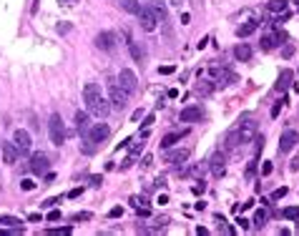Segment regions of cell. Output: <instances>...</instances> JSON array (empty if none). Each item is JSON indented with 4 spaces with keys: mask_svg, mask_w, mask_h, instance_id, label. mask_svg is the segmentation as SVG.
I'll list each match as a JSON object with an SVG mask.
<instances>
[{
    "mask_svg": "<svg viewBox=\"0 0 299 236\" xmlns=\"http://www.w3.org/2000/svg\"><path fill=\"white\" fill-rule=\"evenodd\" d=\"M171 5H181V0H174V3H171Z\"/></svg>",
    "mask_w": 299,
    "mask_h": 236,
    "instance_id": "cell-50",
    "label": "cell"
},
{
    "mask_svg": "<svg viewBox=\"0 0 299 236\" xmlns=\"http://www.w3.org/2000/svg\"><path fill=\"white\" fill-rule=\"evenodd\" d=\"M0 224H5V226H10V229H23L20 219H15V216H0Z\"/></svg>",
    "mask_w": 299,
    "mask_h": 236,
    "instance_id": "cell-26",
    "label": "cell"
},
{
    "mask_svg": "<svg viewBox=\"0 0 299 236\" xmlns=\"http://www.w3.org/2000/svg\"><path fill=\"white\" fill-rule=\"evenodd\" d=\"M48 133H51V141L55 146H60L63 141H66V126H63L60 113H53L51 116V121H48Z\"/></svg>",
    "mask_w": 299,
    "mask_h": 236,
    "instance_id": "cell-2",
    "label": "cell"
},
{
    "mask_svg": "<svg viewBox=\"0 0 299 236\" xmlns=\"http://www.w3.org/2000/svg\"><path fill=\"white\" fill-rule=\"evenodd\" d=\"M237 131H239V138H242V143H249V141H254V138H256V121H251V118L242 121V126L237 128Z\"/></svg>",
    "mask_w": 299,
    "mask_h": 236,
    "instance_id": "cell-9",
    "label": "cell"
},
{
    "mask_svg": "<svg viewBox=\"0 0 299 236\" xmlns=\"http://www.w3.org/2000/svg\"><path fill=\"white\" fill-rule=\"evenodd\" d=\"M13 143H15V148L20 151V156H23V154H30L33 141H30V133H28V131H23V128H18V131L13 133Z\"/></svg>",
    "mask_w": 299,
    "mask_h": 236,
    "instance_id": "cell-4",
    "label": "cell"
},
{
    "mask_svg": "<svg viewBox=\"0 0 299 236\" xmlns=\"http://www.w3.org/2000/svg\"><path fill=\"white\" fill-rule=\"evenodd\" d=\"M138 23H141V28L146 30V33H154L156 30V23H159V20H156V15H154V10L151 8H138Z\"/></svg>",
    "mask_w": 299,
    "mask_h": 236,
    "instance_id": "cell-3",
    "label": "cell"
},
{
    "mask_svg": "<svg viewBox=\"0 0 299 236\" xmlns=\"http://www.w3.org/2000/svg\"><path fill=\"white\" fill-rule=\"evenodd\" d=\"M143 146H146L143 141H138V143H134V146H131V156H138V154L143 151Z\"/></svg>",
    "mask_w": 299,
    "mask_h": 236,
    "instance_id": "cell-35",
    "label": "cell"
},
{
    "mask_svg": "<svg viewBox=\"0 0 299 236\" xmlns=\"http://www.w3.org/2000/svg\"><path fill=\"white\" fill-rule=\"evenodd\" d=\"M242 138H239V131H229L226 133V141H224V148L226 151H234V148H239Z\"/></svg>",
    "mask_w": 299,
    "mask_h": 236,
    "instance_id": "cell-18",
    "label": "cell"
},
{
    "mask_svg": "<svg viewBox=\"0 0 299 236\" xmlns=\"http://www.w3.org/2000/svg\"><path fill=\"white\" fill-rule=\"evenodd\" d=\"M256 28H259V23H256V20H246L244 26L237 28V35H239V38H246V35H251Z\"/></svg>",
    "mask_w": 299,
    "mask_h": 236,
    "instance_id": "cell-19",
    "label": "cell"
},
{
    "mask_svg": "<svg viewBox=\"0 0 299 236\" xmlns=\"http://www.w3.org/2000/svg\"><path fill=\"white\" fill-rule=\"evenodd\" d=\"M191 158V148H166V154H163V161L166 163H186Z\"/></svg>",
    "mask_w": 299,
    "mask_h": 236,
    "instance_id": "cell-6",
    "label": "cell"
},
{
    "mask_svg": "<svg viewBox=\"0 0 299 236\" xmlns=\"http://www.w3.org/2000/svg\"><path fill=\"white\" fill-rule=\"evenodd\" d=\"M55 204H58V199H48V201L43 204V206H48V209H51V206H55Z\"/></svg>",
    "mask_w": 299,
    "mask_h": 236,
    "instance_id": "cell-45",
    "label": "cell"
},
{
    "mask_svg": "<svg viewBox=\"0 0 299 236\" xmlns=\"http://www.w3.org/2000/svg\"><path fill=\"white\" fill-rule=\"evenodd\" d=\"M96 46H98L101 51H109V53H111V51L116 48V35H113V33H98V35H96Z\"/></svg>",
    "mask_w": 299,
    "mask_h": 236,
    "instance_id": "cell-12",
    "label": "cell"
},
{
    "mask_svg": "<svg viewBox=\"0 0 299 236\" xmlns=\"http://www.w3.org/2000/svg\"><path fill=\"white\" fill-rule=\"evenodd\" d=\"M71 231H73L71 226H63V229H48V234H51V236H58V234H71Z\"/></svg>",
    "mask_w": 299,
    "mask_h": 236,
    "instance_id": "cell-33",
    "label": "cell"
},
{
    "mask_svg": "<svg viewBox=\"0 0 299 236\" xmlns=\"http://www.w3.org/2000/svg\"><path fill=\"white\" fill-rule=\"evenodd\" d=\"M81 151H83V154H88V156H91V154H96V143H93L91 138H85V141H83V146H81Z\"/></svg>",
    "mask_w": 299,
    "mask_h": 236,
    "instance_id": "cell-29",
    "label": "cell"
},
{
    "mask_svg": "<svg viewBox=\"0 0 299 236\" xmlns=\"http://www.w3.org/2000/svg\"><path fill=\"white\" fill-rule=\"evenodd\" d=\"M128 48H131V55H134V60H141V48L136 46L134 40H128Z\"/></svg>",
    "mask_w": 299,
    "mask_h": 236,
    "instance_id": "cell-31",
    "label": "cell"
},
{
    "mask_svg": "<svg viewBox=\"0 0 299 236\" xmlns=\"http://www.w3.org/2000/svg\"><path fill=\"white\" fill-rule=\"evenodd\" d=\"M237 224H239V226H242V229H249V221H246V219H239V221H237Z\"/></svg>",
    "mask_w": 299,
    "mask_h": 236,
    "instance_id": "cell-48",
    "label": "cell"
},
{
    "mask_svg": "<svg viewBox=\"0 0 299 236\" xmlns=\"http://www.w3.org/2000/svg\"><path fill=\"white\" fill-rule=\"evenodd\" d=\"M284 219H289V221H299V206H289V209H284Z\"/></svg>",
    "mask_w": 299,
    "mask_h": 236,
    "instance_id": "cell-28",
    "label": "cell"
},
{
    "mask_svg": "<svg viewBox=\"0 0 299 236\" xmlns=\"http://www.w3.org/2000/svg\"><path fill=\"white\" fill-rule=\"evenodd\" d=\"M181 123H194V121H201V108L199 105H189V108L181 111Z\"/></svg>",
    "mask_w": 299,
    "mask_h": 236,
    "instance_id": "cell-14",
    "label": "cell"
},
{
    "mask_svg": "<svg viewBox=\"0 0 299 236\" xmlns=\"http://www.w3.org/2000/svg\"><path fill=\"white\" fill-rule=\"evenodd\" d=\"M297 143H299V133L297 131H284L282 138H279V154H289Z\"/></svg>",
    "mask_w": 299,
    "mask_h": 236,
    "instance_id": "cell-11",
    "label": "cell"
},
{
    "mask_svg": "<svg viewBox=\"0 0 299 236\" xmlns=\"http://www.w3.org/2000/svg\"><path fill=\"white\" fill-rule=\"evenodd\" d=\"M121 8H123L126 13H134V15H136L141 5H138V0H121Z\"/></svg>",
    "mask_w": 299,
    "mask_h": 236,
    "instance_id": "cell-23",
    "label": "cell"
},
{
    "mask_svg": "<svg viewBox=\"0 0 299 236\" xmlns=\"http://www.w3.org/2000/svg\"><path fill=\"white\" fill-rule=\"evenodd\" d=\"M204 188H206V186H204V181H199V184H196L194 188H191V191H194V194H204Z\"/></svg>",
    "mask_w": 299,
    "mask_h": 236,
    "instance_id": "cell-41",
    "label": "cell"
},
{
    "mask_svg": "<svg viewBox=\"0 0 299 236\" xmlns=\"http://www.w3.org/2000/svg\"><path fill=\"white\" fill-rule=\"evenodd\" d=\"M292 53H294V46H287V48H284V55H287V58H289V55H292Z\"/></svg>",
    "mask_w": 299,
    "mask_h": 236,
    "instance_id": "cell-46",
    "label": "cell"
},
{
    "mask_svg": "<svg viewBox=\"0 0 299 236\" xmlns=\"http://www.w3.org/2000/svg\"><path fill=\"white\" fill-rule=\"evenodd\" d=\"M85 133H88V138H91L93 143H103L106 138L111 136V128L106 126V123H96V126H91V128H88V131H85Z\"/></svg>",
    "mask_w": 299,
    "mask_h": 236,
    "instance_id": "cell-8",
    "label": "cell"
},
{
    "mask_svg": "<svg viewBox=\"0 0 299 236\" xmlns=\"http://www.w3.org/2000/svg\"><path fill=\"white\" fill-rule=\"evenodd\" d=\"M272 171H274V166H272V163H264V166H262V176H269Z\"/></svg>",
    "mask_w": 299,
    "mask_h": 236,
    "instance_id": "cell-40",
    "label": "cell"
},
{
    "mask_svg": "<svg viewBox=\"0 0 299 236\" xmlns=\"http://www.w3.org/2000/svg\"><path fill=\"white\" fill-rule=\"evenodd\" d=\"M282 105H284V101H282V103H276V105H274V108H272V116H274V118H276V116H279V111H282Z\"/></svg>",
    "mask_w": 299,
    "mask_h": 236,
    "instance_id": "cell-42",
    "label": "cell"
},
{
    "mask_svg": "<svg viewBox=\"0 0 299 236\" xmlns=\"http://www.w3.org/2000/svg\"><path fill=\"white\" fill-rule=\"evenodd\" d=\"M287 0H269V5H267V10L269 13H287Z\"/></svg>",
    "mask_w": 299,
    "mask_h": 236,
    "instance_id": "cell-21",
    "label": "cell"
},
{
    "mask_svg": "<svg viewBox=\"0 0 299 236\" xmlns=\"http://www.w3.org/2000/svg\"><path fill=\"white\" fill-rule=\"evenodd\" d=\"M76 3H81V0H58V5H63V8H71Z\"/></svg>",
    "mask_w": 299,
    "mask_h": 236,
    "instance_id": "cell-39",
    "label": "cell"
},
{
    "mask_svg": "<svg viewBox=\"0 0 299 236\" xmlns=\"http://www.w3.org/2000/svg\"><path fill=\"white\" fill-rule=\"evenodd\" d=\"M118 83H121V88L128 91V93H134V91L138 88V78H136V73H134V71H128V68H123V71L118 73Z\"/></svg>",
    "mask_w": 299,
    "mask_h": 236,
    "instance_id": "cell-7",
    "label": "cell"
},
{
    "mask_svg": "<svg viewBox=\"0 0 299 236\" xmlns=\"http://www.w3.org/2000/svg\"><path fill=\"white\" fill-rule=\"evenodd\" d=\"M179 141H181V133H168V136L161 138V146H163V148H171V146L179 143Z\"/></svg>",
    "mask_w": 299,
    "mask_h": 236,
    "instance_id": "cell-25",
    "label": "cell"
},
{
    "mask_svg": "<svg viewBox=\"0 0 299 236\" xmlns=\"http://www.w3.org/2000/svg\"><path fill=\"white\" fill-rule=\"evenodd\" d=\"M91 184L93 186H101V176H91Z\"/></svg>",
    "mask_w": 299,
    "mask_h": 236,
    "instance_id": "cell-47",
    "label": "cell"
},
{
    "mask_svg": "<svg viewBox=\"0 0 299 236\" xmlns=\"http://www.w3.org/2000/svg\"><path fill=\"white\" fill-rule=\"evenodd\" d=\"M88 111H78L76 113V128H78V131L81 133H85V131H88V128H91V123H88Z\"/></svg>",
    "mask_w": 299,
    "mask_h": 236,
    "instance_id": "cell-17",
    "label": "cell"
},
{
    "mask_svg": "<svg viewBox=\"0 0 299 236\" xmlns=\"http://www.w3.org/2000/svg\"><path fill=\"white\" fill-rule=\"evenodd\" d=\"M0 148H3V161L13 166V163L18 161V156H20V151H18V148H15V143H3V146H0Z\"/></svg>",
    "mask_w": 299,
    "mask_h": 236,
    "instance_id": "cell-16",
    "label": "cell"
},
{
    "mask_svg": "<svg viewBox=\"0 0 299 236\" xmlns=\"http://www.w3.org/2000/svg\"><path fill=\"white\" fill-rule=\"evenodd\" d=\"M209 163H211V174L217 176V179H221V176L226 174V166H224L226 161H224V154H214V158H211Z\"/></svg>",
    "mask_w": 299,
    "mask_h": 236,
    "instance_id": "cell-13",
    "label": "cell"
},
{
    "mask_svg": "<svg viewBox=\"0 0 299 236\" xmlns=\"http://www.w3.org/2000/svg\"><path fill=\"white\" fill-rule=\"evenodd\" d=\"M109 216H111V219H118V216H123V209H121V206H113V209L109 211Z\"/></svg>",
    "mask_w": 299,
    "mask_h": 236,
    "instance_id": "cell-36",
    "label": "cell"
},
{
    "mask_svg": "<svg viewBox=\"0 0 299 236\" xmlns=\"http://www.w3.org/2000/svg\"><path fill=\"white\" fill-rule=\"evenodd\" d=\"M48 156L46 154H33L30 156V171L35 176H40V174H48Z\"/></svg>",
    "mask_w": 299,
    "mask_h": 236,
    "instance_id": "cell-10",
    "label": "cell"
},
{
    "mask_svg": "<svg viewBox=\"0 0 299 236\" xmlns=\"http://www.w3.org/2000/svg\"><path fill=\"white\" fill-rule=\"evenodd\" d=\"M83 101H85V111H88L91 116L106 118L111 113V105H109V101L103 98L98 83H85L83 85Z\"/></svg>",
    "mask_w": 299,
    "mask_h": 236,
    "instance_id": "cell-1",
    "label": "cell"
},
{
    "mask_svg": "<svg viewBox=\"0 0 299 236\" xmlns=\"http://www.w3.org/2000/svg\"><path fill=\"white\" fill-rule=\"evenodd\" d=\"M289 80H292V73H289V71H282L279 83H276V85H279V88H287V85H289Z\"/></svg>",
    "mask_w": 299,
    "mask_h": 236,
    "instance_id": "cell-30",
    "label": "cell"
},
{
    "mask_svg": "<svg viewBox=\"0 0 299 236\" xmlns=\"http://www.w3.org/2000/svg\"><path fill=\"white\" fill-rule=\"evenodd\" d=\"M48 221H60V211H58V209H53V211L48 213Z\"/></svg>",
    "mask_w": 299,
    "mask_h": 236,
    "instance_id": "cell-38",
    "label": "cell"
},
{
    "mask_svg": "<svg viewBox=\"0 0 299 236\" xmlns=\"http://www.w3.org/2000/svg\"><path fill=\"white\" fill-rule=\"evenodd\" d=\"M279 38H282V35H274V33L264 35V38H262V48H264V51H272V48L276 46V40H279Z\"/></svg>",
    "mask_w": 299,
    "mask_h": 236,
    "instance_id": "cell-22",
    "label": "cell"
},
{
    "mask_svg": "<svg viewBox=\"0 0 299 236\" xmlns=\"http://www.w3.org/2000/svg\"><path fill=\"white\" fill-rule=\"evenodd\" d=\"M196 93H201V96H211V93H214V85H211L209 80H201V83L196 85Z\"/></svg>",
    "mask_w": 299,
    "mask_h": 236,
    "instance_id": "cell-27",
    "label": "cell"
},
{
    "mask_svg": "<svg viewBox=\"0 0 299 236\" xmlns=\"http://www.w3.org/2000/svg\"><path fill=\"white\" fill-rule=\"evenodd\" d=\"M159 73H163V76H168V73H174V66H163V68H159Z\"/></svg>",
    "mask_w": 299,
    "mask_h": 236,
    "instance_id": "cell-43",
    "label": "cell"
},
{
    "mask_svg": "<svg viewBox=\"0 0 299 236\" xmlns=\"http://www.w3.org/2000/svg\"><path fill=\"white\" fill-rule=\"evenodd\" d=\"M292 171H299V158H294V161H292Z\"/></svg>",
    "mask_w": 299,
    "mask_h": 236,
    "instance_id": "cell-49",
    "label": "cell"
},
{
    "mask_svg": "<svg viewBox=\"0 0 299 236\" xmlns=\"http://www.w3.org/2000/svg\"><path fill=\"white\" fill-rule=\"evenodd\" d=\"M20 188H23V191H33V188H35V184H33L30 179H26V181H20Z\"/></svg>",
    "mask_w": 299,
    "mask_h": 236,
    "instance_id": "cell-37",
    "label": "cell"
},
{
    "mask_svg": "<svg viewBox=\"0 0 299 236\" xmlns=\"http://www.w3.org/2000/svg\"><path fill=\"white\" fill-rule=\"evenodd\" d=\"M267 221H269V211H267V209H259V211H256V216H254V224L262 229Z\"/></svg>",
    "mask_w": 299,
    "mask_h": 236,
    "instance_id": "cell-24",
    "label": "cell"
},
{
    "mask_svg": "<svg viewBox=\"0 0 299 236\" xmlns=\"http://www.w3.org/2000/svg\"><path fill=\"white\" fill-rule=\"evenodd\" d=\"M234 58H237V60H249L251 58V48L246 46V43H242V46L234 48Z\"/></svg>",
    "mask_w": 299,
    "mask_h": 236,
    "instance_id": "cell-20",
    "label": "cell"
},
{
    "mask_svg": "<svg viewBox=\"0 0 299 236\" xmlns=\"http://www.w3.org/2000/svg\"><path fill=\"white\" fill-rule=\"evenodd\" d=\"M71 219H73V221H88V219H91V213H85V211H81V213H73Z\"/></svg>",
    "mask_w": 299,
    "mask_h": 236,
    "instance_id": "cell-34",
    "label": "cell"
},
{
    "mask_svg": "<svg viewBox=\"0 0 299 236\" xmlns=\"http://www.w3.org/2000/svg\"><path fill=\"white\" fill-rule=\"evenodd\" d=\"M294 3H297V8H299V0H294Z\"/></svg>",
    "mask_w": 299,
    "mask_h": 236,
    "instance_id": "cell-51",
    "label": "cell"
},
{
    "mask_svg": "<svg viewBox=\"0 0 299 236\" xmlns=\"http://www.w3.org/2000/svg\"><path fill=\"white\" fill-rule=\"evenodd\" d=\"M128 96H131V93L123 91L121 85H111V101H109V103L113 105L116 111H123V108H126V103H128Z\"/></svg>",
    "mask_w": 299,
    "mask_h": 236,
    "instance_id": "cell-5",
    "label": "cell"
},
{
    "mask_svg": "<svg viewBox=\"0 0 299 236\" xmlns=\"http://www.w3.org/2000/svg\"><path fill=\"white\" fill-rule=\"evenodd\" d=\"M287 191H289L287 186H282V188H276L274 194H272V199H274V201H279V199H284V196H287Z\"/></svg>",
    "mask_w": 299,
    "mask_h": 236,
    "instance_id": "cell-32",
    "label": "cell"
},
{
    "mask_svg": "<svg viewBox=\"0 0 299 236\" xmlns=\"http://www.w3.org/2000/svg\"><path fill=\"white\" fill-rule=\"evenodd\" d=\"M131 204L138 209V206H141V204H146V201H143V199H138V196H131Z\"/></svg>",
    "mask_w": 299,
    "mask_h": 236,
    "instance_id": "cell-44",
    "label": "cell"
},
{
    "mask_svg": "<svg viewBox=\"0 0 299 236\" xmlns=\"http://www.w3.org/2000/svg\"><path fill=\"white\" fill-rule=\"evenodd\" d=\"M0 146H3V143H0Z\"/></svg>",
    "mask_w": 299,
    "mask_h": 236,
    "instance_id": "cell-52",
    "label": "cell"
},
{
    "mask_svg": "<svg viewBox=\"0 0 299 236\" xmlns=\"http://www.w3.org/2000/svg\"><path fill=\"white\" fill-rule=\"evenodd\" d=\"M151 10H154L156 20H161L163 26L168 23V13H166V3H163V0H151Z\"/></svg>",
    "mask_w": 299,
    "mask_h": 236,
    "instance_id": "cell-15",
    "label": "cell"
}]
</instances>
